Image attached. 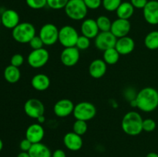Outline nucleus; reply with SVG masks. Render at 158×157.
I'll list each match as a JSON object with an SVG mask.
<instances>
[{"instance_id":"nucleus-31","label":"nucleus","mask_w":158,"mask_h":157,"mask_svg":"<svg viewBox=\"0 0 158 157\" xmlns=\"http://www.w3.org/2000/svg\"><path fill=\"white\" fill-rule=\"evenodd\" d=\"M90 46V38L84 36V35H80L77 39L76 47L79 50H86Z\"/></svg>"},{"instance_id":"nucleus-33","label":"nucleus","mask_w":158,"mask_h":157,"mask_svg":"<svg viewBox=\"0 0 158 157\" xmlns=\"http://www.w3.org/2000/svg\"><path fill=\"white\" fill-rule=\"evenodd\" d=\"M142 127H143V131L151 132H153L156 129V127H157V123L152 119H145L143 120Z\"/></svg>"},{"instance_id":"nucleus-30","label":"nucleus","mask_w":158,"mask_h":157,"mask_svg":"<svg viewBox=\"0 0 158 157\" xmlns=\"http://www.w3.org/2000/svg\"><path fill=\"white\" fill-rule=\"evenodd\" d=\"M69 0H47V6L55 10L65 9Z\"/></svg>"},{"instance_id":"nucleus-40","label":"nucleus","mask_w":158,"mask_h":157,"mask_svg":"<svg viewBox=\"0 0 158 157\" xmlns=\"http://www.w3.org/2000/svg\"><path fill=\"white\" fill-rule=\"evenodd\" d=\"M17 157H30V155H29L28 152H23V151H22L21 152H19V153L18 154Z\"/></svg>"},{"instance_id":"nucleus-6","label":"nucleus","mask_w":158,"mask_h":157,"mask_svg":"<svg viewBox=\"0 0 158 157\" xmlns=\"http://www.w3.org/2000/svg\"><path fill=\"white\" fill-rule=\"evenodd\" d=\"M77 29L71 26H64L59 31V42L64 48L74 47L79 38Z\"/></svg>"},{"instance_id":"nucleus-7","label":"nucleus","mask_w":158,"mask_h":157,"mask_svg":"<svg viewBox=\"0 0 158 157\" xmlns=\"http://www.w3.org/2000/svg\"><path fill=\"white\" fill-rule=\"evenodd\" d=\"M60 29L52 23H46L40 29L39 36L43 42L45 46H52L59 41Z\"/></svg>"},{"instance_id":"nucleus-5","label":"nucleus","mask_w":158,"mask_h":157,"mask_svg":"<svg viewBox=\"0 0 158 157\" xmlns=\"http://www.w3.org/2000/svg\"><path fill=\"white\" fill-rule=\"evenodd\" d=\"M73 114L76 119L87 122L96 116L97 109L92 103L80 102L75 105Z\"/></svg>"},{"instance_id":"nucleus-2","label":"nucleus","mask_w":158,"mask_h":157,"mask_svg":"<svg viewBox=\"0 0 158 157\" xmlns=\"http://www.w3.org/2000/svg\"><path fill=\"white\" fill-rule=\"evenodd\" d=\"M143 118L136 111H130L123 115L121 127L123 132L128 135L135 136L143 132Z\"/></svg>"},{"instance_id":"nucleus-4","label":"nucleus","mask_w":158,"mask_h":157,"mask_svg":"<svg viewBox=\"0 0 158 157\" xmlns=\"http://www.w3.org/2000/svg\"><path fill=\"white\" fill-rule=\"evenodd\" d=\"M65 13L74 21L84 20L87 15L88 8L83 0H69L64 9Z\"/></svg>"},{"instance_id":"nucleus-16","label":"nucleus","mask_w":158,"mask_h":157,"mask_svg":"<svg viewBox=\"0 0 158 157\" xmlns=\"http://www.w3.org/2000/svg\"><path fill=\"white\" fill-rule=\"evenodd\" d=\"M45 135V130L41 124L40 123H33L28 126L26 131V138L34 143H41Z\"/></svg>"},{"instance_id":"nucleus-12","label":"nucleus","mask_w":158,"mask_h":157,"mask_svg":"<svg viewBox=\"0 0 158 157\" xmlns=\"http://www.w3.org/2000/svg\"><path fill=\"white\" fill-rule=\"evenodd\" d=\"M131 25L129 20L117 18V19L112 22L110 32L114 34L116 38H120L122 37L127 36L131 32Z\"/></svg>"},{"instance_id":"nucleus-17","label":"nucleus","mask_w":158,"mask_h":157,"mask_svg":"<svg viewBox=\"0 0 158 157\" xmlns=\"http://www.w3.org/2000/svg\"><path fill=\"white\" fill-rule=\"evenodd\" d=\"M63 144L69 150L77 152L83 147V139L81 135L74 132H69L63 136Z\"/></svg>"},{"instance_id":"nucleus-24","label":"nucleus","mask_w":158,"mask_h":157,"mask_svg":"<svg viewBox=\"0 0 158 157\" xmlns=\"http://www.w3.org/2000/svg\"><path fill=\"white\" fill-rule=\"evenodd\" d=\"M4 78L9 83H16L21 78L19 68L9 65L4 70Z\"/></svg>"},{"instance_id":"nucleus-22","label":"nucleus","mask_w":158,"mask_h":157,"mask_svg":"<svg viewBox=\"0 0 158 157\" xmlns=\"http://www.w3.org/2000/svg\"><path fill=\"white\" fill-rule=\"evenodd\" d=\"M30 157H52V152L47 146L42 143H34L29 150Z\"/></svg>"},{"instance_id":"nucleus-38","label":"nucleus","mask_w":158,"mask_h":157,"mask_svg":"<svg viewBox=\"0 0 158 157\" xmlns=\"http://www.w3.org/2000/svg\"><path fill=\"white\" fill-rule=\"evenodd\" d=\"M130 2L132 4L134 9H143V8L146 6L147 3L148 2V0H131Z\"/></svg>"},{"instance_id":"nucleus-37","label":"nucleus","mask_w":158,"mask_h":157,"mask_svg":"<svg viewBox=\"0 0 158 157\" xmlns=\"http://www.w3.org/2000/svg\"><path fill=\"white\" fill-rule=\"evenodd\" d=\"M32 143L26 138L23 139L19 143V148L23 152H29V150L32 147Z\"/></svg>"},{"instance_id":"nucleus-18","label":"nucleus","mask_w":158,"mask_h":157,"mask_svg":"<svg viewBox=\"0 0 158 157\" xmlns=\"http://www.w3.org/2000/svg\"><path fill=\"white\" fill-rule=\"evenodd\" d=\"M115 49L120 55H129L135 49V42L131 37L128 35L117 38Z\"/></svg>"},{"instance_id":"nucleus-8","label":"nucleus","mask_w":158,"mask_h":157,"mask_svg":"<svg viewBox=\"0 0 158 157\" xmlns=\"http://www.w3.org/2000/svg\"><path fill=\"white\" fill-rule=\"evenodd\" d=\"M49 59V53L47 49L42 48L30 52L28 55L27 62L33 69H40L46 66Z\"/></svg>"},{"instance_id":"nucleus-41","label":"nucleus","mask_w":158,"mask_h":157,"mask_svg":"<svg viewBox=\"0 0 158 157\" xmlns=\"http://www.w3.org/2000/svg\"><path fill=\"white\" fill-rule=\"evenodd\" d=\"M36 120L38 121V123H40V124H43V123H44L45 121H46V118H45L44 115H43L39 117Z\"/></svg>"},{"instance_id":"nucleus-19","label":"nucleus","mask_w":158,"mask_h":157,"mask_svg":"<svg viewBox=\"0 0 158 157\" xmlns=\"http://www.w3.org/2000/svg\"><path fill=\"white\" fill-rule=\"evenodd\" d=\"M107 64L101 58H96L89 66V74L94 78H100L106 74Z\"/></svg>"},{"instance_id":"nucleus-11","label":"nucleus","mask_w":158,"mask_h":157,"mask_svg":"<svg viewBox=\"0 0 158 157\" xmlns=\"http://www.w3.org/2000/svg\"><path fill=\"white\" fill-rule=\"evenodd\" d=\"M80 50L76 46L64 48L60 54L61 62L67 67H72L77 65L80 60Z\"/></svg>"},{"instance_id":"nucleus-39","label":"nucleus","mask_w":158,"mask_h":157,"mask_svg":"<svg viewBox=\"0 0 158 157\" xmlns=\"http://www.w3.org/2000/svg\"><path fill=\"white\" fill-rule=\"evenodd\" d=\"M52 157H66V154L63 149H56L52 152Z\"/></svg>"},{"instance_id":"nucleus-20","label":"nucleus","mask_w":158,"mask_h":157,"mask_svg":"<svg viewBox=\"0 0 158 157\" xmlns=\"http://www.w3.org/2000/svg\"><path fill=\"white\" fill-rule=\"evenodd\" d=\"M81 33L89 38H95L98 35L100 30L97 26V22L93 18H86L81 24Z\"/></svg>"},{"instance_id":"nucleus-28","label":"nucleus","mask_w":158,"mask_h":157,"mask_svg":"<svg viewBox=\"0 0 158 157\" xmlns=\"http://www.w3.org/2000/svg\"><path fill=\"white\" fill-rule=\"evenodd\" d=\"M87 129L88 125L86 121L76 119L73 125V132L81 135V136L86 134V132H87Z\"/></svg>"},{"instance_id":"nucleus-35","label":"nucleus","mask_w":158,"mask_h":157,"mask_svg":"<svg viewBox=\"0 0 158 157\" xmlns=\"http://www.w3.org/2000/svg\"><path fill=\"white\" fill-rule=\"evenodd\" d=\"M10 62V65H12V66L19 68L23 64V62H24V57L21 54H15L11 58Z\"/></svg>"},{"instance_id":"nucleus-32","label":"nucleus","mask_w":158,"mask_h":157,"mask_svg":"<svg viewBox=\"0 0 158 157\" xmlns=\"http://www.w3.org/2000/svg\"><path fill=\"white\" fill-rule=\"evenodd\" d=\"M26 2L32 9H41L47 6V0H26Z\"/></svg>"},{"instance_id":"nucleus-44","label":"nucleus","mask_w":158,"mask_h":157,"mask_svg":"<svg viewBox=\"0 0 158 157\" xmlns=\"http://www.w3.org/2000/svg\"><path fill=\"white\" fill-rule=\"evenodd\" d=\"M0 25H1V15H0Z\"/></svg>"},{"instance_id":"nucleus-1","label":"nucleus","mask_w":158,"mask_h":157,"mask_svg":"<svg viewBox=\"0 0 158 157\" xmlns=\"http://www.w3.org/2000/svg\"><path fill=\"white\" fill-rule=\"evenodd\" d=\"M137 108L144 112H151L158 107V91L153 87H145L135 96Z\"/></svg>"},{"instance_id":"nucleus-9","label":"nucleus","mask_w":158,"mask_h":157,"mask_svg":"<svg viewBox=\"0 0 158 157\" xmlns=\"http://www.w3.org/2000/svg\"><path fill=\"white\" fill-rule=\"evenodd\" d=\"M24 112L29 118L37 119L44 115L45 106L43 103L37 99H29L24 104Z\"/></svg>"},{"instance_id":"nucleus-15","label":"nucleus","mask_w":158,"mask_h":157,"mask_svg":"<svg viewBox=\"0 0 158 157\" xmlns=\"http://www.w3.org/2000/svg\"><path fill=\"white\" fill-rule=\"evenodd\" d=\"M0 15H1V24L6 29L12 30L20 23L19 15L16 11L13 9H6Z\"/></svg>"},{"instance_id":"nucleus-23","label":"nucleus","mask_w":158,"mask_h":157,"mask_svg":"<svg viewBox=\"0 0 158 157\" xmlns=\"http://www.w3.org/2000/svg\"><path fill=\"white\" fill-rule=\"evenodd\" d=\"M134 7L129 2H122L121 4L117 9V15L118 18L123 19H128L132 17L134 13Z\"/></svg>"},{"instance_id":"nucleus-25","label":"nucleus","mask_w":158,"mask_h":157,"mask_svg":"<svg viewBox=\"0 0 158 157\" xmlns=\"http://www.w3.org/2000/svg\"><path fill=\"white\" fill-rule=\"evenodd\" d=\"M120 53L117 52L115 47L103 51V59L107 65L116 64L120 59Z\"/></svg>"},{"instance_id":"nucleus-3","label":"nucleus","mask_w":158,"mask_h":157,"mask_svg":"<svg viewBox=\"0 0 158 157\" xmlns=\"http://www.w3.org/2000/svg\"><path fill=\"white\" fill-rule=\"evenodd\" d=\"M35 35V29L30 22H20L12 30V36L15 42L21 44L29 43Z\"/></svg>"},{"instance_id":"nucleus-26","label":"nucleus","mask_w":158,"mask_h":157,"mask_svg":"<svg viewBox=\"0 0 158 157\" xmlns=\"http://www.w3.org/2000/svg\"><path fill=\"white\" fill-rule=\"evenodd\" d=\"M144 46L150 50L158 49V31H152L145 36Z\"/></svg>"},{"instance_id":"nucleus-43","label":"nucleus","mask_w":158,"mask_h":157,"mask_svg":"<svg viewBox=\"0 0 158 157\" xmlns=\"http://www.w3.org/2000/svg\"><path fill=\"white\" fill-rule=\"evenodd\" d=\"M2 148H3V143H2V140L0 139V152L2 150Z\"/></svg>"},{"instance_id":"nucleus-27","label":"nucleus","mask_w":158,"mask_h":157,"mask_svg":"<svg viewBox=\"0 0 158 157\" xmlns=\"http://www.w3.org/2000/svg\"><path fill=\"white\" fill-rule=\"evenodd\" d=\"M100 32H109L110 31L112 22L106 15H100L96 19Z\"/></svg>"},{"instance_id":"nucleus-14","label":"nucleus","mask_w":158,"mask_h":157,"mask_svg":"<svg viewBox=\"0 0 158 157\" xmlns=\"http://www.w3.org/2000/svg\"><path fill=\"white\" fill-rule=\"evenodd\" d=\"M143 15L145 21L150 25H158V1H148L143 9Z\"/></svg>"},{"instance_id":"nucleus-13","label":"nucleus","mask_w":158,"mask_h":157,"mask_svg":"<svg viewBox=\"0 0 158 157\" xmlns=\"http://www.w3.org/2000/svg\"><path fill=\"white\" fill-rule=\"evenodd\" d=\"M75 105L70 99H63L55 103L53 106V112L56 116L60 118H66L73 112Z\"/></svg>"},{"instance_id":"nucleus-36","label":"nucleus","mask_w":158,"mask_h":157,"mask_svg":"<svg viewBox=\"0 0 158 157\" xmlns=\"http://www.w3.org/2000/svg\"><path fill=\"white\" fill-rule=\"evenodd\" d=\"M83 2L88 9L95 10L102 6V0H83Z\"/></svg>"},{"instance_id":"nucleus-34","label":"nucleus","mask_w":158,"mask_h":157,"mask_svg":"<svg viewBox=\"0 0 158 157\" xmlns=\"http://www.w3.org/2000/svg\"><path fill=\"white\" fill-rule=\"evenodd\" d=\"M29 44V46H30V47L32 48V50L42 49V48H43V46H45L43 42L42 41V39L40 38V37L39 36V35H35V36L30 40Z\"/></svg>"},{"instance_id":"nucleus-21","label":"nucleus","mask_w":158,"mask_h":157,"mask_svg":"<svg viewBox=\"0 0 158 157\" xmlns=\"http://www.w3.org/2000/svg\"><path fill=\"white\" fill-rule=\"evenodd\" d=\"M31 85L36 91L43 92L46 90L50 86V78L46 74H36L32 78Z\"/></svg>"},{"instance_id":"nucleus-29","label":"nucleus","mask_w":158,"mask_h":157,"mask_svg":"<svg viewBox=\"0 0 158 157\" xmlns=\"http://www.w3.org/2000/svg\"><path fill=\"white\" fill-rule=\"evenodd\" d=\"M121 2L122 0H102V6L107 12H114L117 11Z\"/></svg>"},{"instance_id":"nucleus-10","label":"nucleus","mask_w":158,"mask_h":157,"mask_svg":"<svg viewBox=\"0 0 158 157\" xmlns=\"http://www.w3.org/2000/svg\"><path fill=\"white\" fill-rule=\"evenodd\" d=\"M117 38L114 35V34L109 32H100L95 38L96 48L99 50L105 51L106 49L114 48L116 46Z\"/></svg>"},{"instance_id":"nucleus-42","label":"nucleus","mask_w":158,"mask_h":157,"mask_svg":"<svg viewBox=\"0 0 158 157\" xmlns=\"http://www.w3.org/2000/svg\"><path fill=\"white\" fill-rule=\"evenodd\" d=\"M146 157H158V154L154 152H149V153L146 155Z\"/></svg>"}]
</instances>
